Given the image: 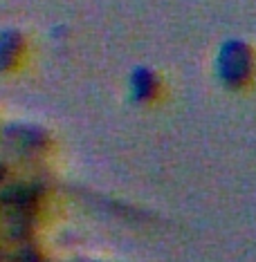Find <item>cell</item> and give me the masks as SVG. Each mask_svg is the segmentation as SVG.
<instances>
[{
    "mask_svg": "<svg viewBox=\"0 0 256 262\" xmlns=\"http://www.w3.org/2000/svg\"><path fill=\"white\" fill-rule=\"evenodd\" d=\"M18 47H21L18 34H14V32L3 34V36H0V65L14 61L16 50H18Z\"/></svg>",
    "mask_w": 256,
    "mask_h": 262,
    "instance_id": "2",
    "label": "cell"
},
{
    "mask_svg": "<svg viewBox=\"0 0 256 262\" xmlns=\"http://www.w3.org/2000/svg\"><path fill=\"white\" fill-rule=\"evenodd\" d=\"M218 72L225 83L241 85L252 72V52L243 40H227L218 54Z\"/></svg>",
    "mask_w": 256,
    "mask_h": 262,
    "instance_id": "1",
    "label": "cell"
},
{
    "mask_svg": "<svg viewBox=\"0 0 256 262\" xmlns=\"http://www.w3.org/2000/svg\"><path fill=\"white\" fill-rule=\"evenodd\" d=\"M135 88H137V94L140 97H146V94H151L153 90V76L146 74V72H137L135 74Z\"/></svg>",
    "mask_w": 256,
    "mask_h": 262,
    "instance_id": "3",
    "label": "cell"
}]
</instances>
